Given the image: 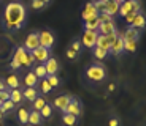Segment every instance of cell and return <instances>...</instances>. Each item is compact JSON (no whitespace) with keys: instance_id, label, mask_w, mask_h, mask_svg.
Listing matches in <instances>:
<instances>
[{"instance_id":"30","label":"cell","mask_w":146,"mask_h":126,"mask_svg":"<svg viewBox=\"0 0 146 126\" xmlns=\"http://www.w3.org/2000/svg\"><path fill=\"white\" fill-rule=\"evenodd\" d=\"M52 110H54V109H52V106L49 104V102H46V104H44V107L40 110V115H41V118H44V120H49V118L52 117Z\"/></svg>"},{"instance_id":"6","label":"cell","mask_w":146,"mask_h":126,"mask_svg":"<svg viewBox=\"0 0 146 126\" xmlns=\"http://www.w3.org/2000/svg\"><path fill=\"white\" fill-rule=\"evenodd\" d=\"M81 112H83V104H81V101L78 99L76 96H70V101H68V104H67V109L64 114H70V115L73 117H80L81 115Z\"/></svg>"},{"instance_id":"10","label":"cell","mask_w":146,"mask_h":126,"mask_svg":"<svg viewBox=\"0 0 146 126\" xmlns=\"http://www.w3.org/2000/svg\"><path fill=\"white\" fill-rule=\"evenodd\" d=\"M97 16H99V11L95 8L94 2H86V5H84V8H83V13H81V19H83V21H88V19L97 18Z\"/></svg>"},{"instance_id":"37","label":"cell","mask_w":146,"mask_h":126,"mask_svg":"<svg viewBox=\"0 0 146 126\" xmlns=\"http://www.w3.org/2000/svg\"><path fill=\"white\" fill-rule=\"evenodd\" d=\"M68 47H70V49H73L75 52H78V54H80L81 49H83V44H81V41H80V40H73V41H72V44H70Z\"/></svg>"},{"instance_id":"4","label":"cell","mask_w":146,"mask_h":126,"mask_svg":"<svg viewBox=\"0 0 146 126\" xmlns=\"http://www.w3.org/2000/svg\"><path fill=\"white\" fill-rule=\"evenodd\" d=\"M97 36H99V32L97 30H83V36H81V44H83L86 49H94L95 43H97Z\"/></svg>"},{"instance_id":"28","label":"cell","mask_w":146,"mask_h":126,"mask_svg":"<svg viewBox=\"0 0 146 126\" xmlns=\"http://www.w3.org/2000/svg\"><path fill=\"white\" fill-rule=\"evenodd\" d=\"M18 121L21 123V125H27L29 123V110L24 107H21L18 110Z\"/></svg>"},{"instance_id":"2","label":"cell","mask_w":146,"mask_h":126,"mask_svg":"<svg viewBox=\"0 0 146 126\" xmlns=\"http://www.w3.org/2000/svg\"><path fill=\"white\" fill-rule=\"evenodd\" d=\"M86 79L94 84L103 82L106 79V68L102 61H95L86 68Z\"/></svg>"},{"instance_id":"7","label":"cell","mask_w":146,"mask_h":126,"mask_svg":"<svg viewBox=\"0 0 146 126\" xmlns=\"http://www.w3.org/2000/svg\"><path fill=\"white\" fill-rule=\"evenodd\" d=\"M122 54H124V38H122V33H119V36L113 41V44L110 47V55L121 57Z\"/></svg>"},{"instance_id":"46","label":"cell","mask_w":146,"mask_h":126,"mask_svg":"<svg viewBox=\"0 0 146 126\" xmlns=\"http://www.w3.org/2000/svg\"><path fill=\"white\" fill-rule=\"evenodd\" d=\"M41 2H43V3H44V5H46V7H48V5H49V3H51V2H52V0H41Z\"/></svg>"},{"instance_id":"24","label":"cell","mask_w":146,"mask_h":126,"mask_svg":"<svg viewBox=\"0 0 146 126\" xmlns=\"http://www.w3.org/2000/svg\"><path fill=\"white\" fill-rule=\"evenodd\" d=\"M95 46H97V47H102V49H105V50H108V52H110V47H111V44H110V41H108V38H106V35H100V33H99Z\"/></svg>"},{"instance_id":"40","label":"cell","mask_w":146,"mask_h":126,"mask_svg":"<svg viewBox=\"0 0 146 126\" xmlns=\"http://www.w3.org/2000/svg\"><path fill=\"white\" fill-rule=\"evenodd\" d=\"M22 66H21V63H19L18 60H15V58H11V61H10V69L11 71H18V69H21Z\"/></svg>"},{"instance_id":"8","label":"cell","mask_w":146,"mask_h":126,"mask_svg":"<svg viewBox=\"0 0 146 126\" xmlns=\"http://www.w3.org/2000/svg\"><path fill=\"white\" fill-rule=\"evenodd\" d=\"M38 46H40V38H38V32H30L29 35L26 36V40H24V47H26V50L32 52V50H35Z\"/></svg>"},{"instance_id":"47","label":"cell","mask_w":146,"mask_h":126,"mask_svg":"<svg viewBox=\"0 0 146 126\" xmlns=\"http://www.w3.org/2000/svg\"><path fill=\"white\" fill-rule=\"evenodd\" d=\"M3 117H5V114L2 110H0V121H2V120H3Z\"/></svg>"},{"instance_id":"23","label":"cell","mask_w":146,"mask_h":126,"mask_svg":"<svg viewBox=\"0 0 146 126\" xmlns=\"http://www.w3.org/2000/svg\"><path fill=\"white\" fill-rule=\"evenodd\" d=\"M27 52H29V50H26V47H24V46H18V47H16V50H15L13 58H15V60H18L19 63H21V66H22V61H24V58H26Z\"/></svg>"},{"instance_id":"3","label":"cell","mask_w":146,"mask_h":126,"mask_svg":"<svg viewBox=\"0 0 146 126\" xmlns=\"http://www.w3.org/2000/svg\"><path fill=\"white\" fill-rule=\"evenodd\" d=\"M132 11H135V13H140V11H141V2H140V0H125V2L121 3L119 16L125 18V16H127L129 13H132Z\"/></svg>"},{"instance_id":"22","label":"cell","mask_w":146,"mask_h":126,"mask_svg":"<svg viewBox=\"0 0 146 126\" xmlns=\"http://www.w3.org/2000/svg\"><path fill=\"white\" fill-rule=\"evenodd\" d=\"M92 55H94V58H97L99 61H102V60H105V58L110 55V52H108V50H105V49H102V47L95 46L94 49H92Z\"/></svg>"},{"instance_id":"42","label":"cell","mask_w":146,"mask_h":126,"mask_svg":"<svg viewBox=\"0 0 146 126\" xmlns=\"http://www.w3.org/2000/svg\"><path fill=\"white\" fill-rule=\"evenodd\" d=\"M8 99H10V88L0 90V101H8Z\"/></svg>"},{"instance_id":"1","label":"cell","mask_w":146,"mask_h":126,"mask_svg":"<svg viewBox=\"0 0 146 126\" xmlns=\"http://www.w3.org/2000/svg\"><path fill=\"white\" fill-rule=\"evenodd\" d=\"M26 21H27V10L22 2L13 0V2L7 3L3 16H2V22H3L5 29L10 30V32L21 30L26 25Z\"/></svg>"},{"instance_id":"34","label":"cell","mask_w":146,"mask_h":126,"mask_svg":"<svg viewBox=\"0 0 146 126\" xmlns=\"http://www.w3.org/2000/svg\"><path fill=\"white\" fill-rule=\"evenodd\" d=\"M33 65H35V58H33L32 52H27L26 58H24V61H22V66H24V68H32Z\"/></svg>"},{"instance_id":"27","label":"cell","mask_w":146,"mask_h":126,"mask_svg":"<svg viewBox=\"0 0 146 126\" xmlns=\"http://www.w3.org/2000/svg\"><path fill=\"white\" fill-rule=\"evenodd\" d=\"M41 115H40V112L38 110H29V123L32 126H35V125H40L41 123Z\"/></svg>"},{"instance_id":"36","label":"cell","mask_w":146,"mask_h":126,"mask_svg":"<svg viewBox=\"0 0 146 126\" xmlns=\"http://www.w3.org/2000/svg\"><path fill=\"white\" fill-rule=\"evenodd\" d=\"M30 7H32V10L40 11V10H44V8H46V5H44L41 0H30Z\"/></svg>"},{"instance_id":"5","label":"cell","mask_w":146,"mask_h":126,"mask_svg":"<svg viewBox=\"0 0 146 126\" xmlns=\"http://www.w3.org/2000/svg\"><path fill=\"white\" fill-rule=\"evenodd\" d=\"M38 38H40V46L44 47V49H49V50H51V47L56 44V36H54V33H52L51 30H48V29L40 30V32H38Z\"/></svg>"},{"instance_id":"41","label":"cell","mask_w":146,"mask_h":126,"mask_svg":"<svg viewBox=\"0 0 146 126\" xmlns=\"http://www.w3.org/2000/svg\"><path fill=\"white\" fill-rule=\"evenodd\" d=\"M65 55H67V58H70V60H76L80 54H78V52H75L73 49H70V47H68V49H67V52H65Z\"/></svg>"},{"instance_id":"16","label":"cell","mask_w":146,"mask_h":126,"mask_svg":"<svg viewBox=\"0 0 146 126\" xmlns=\"http://www.w3.org/2000/svg\"><path fill=\"white\" fill-rule=\"evenodd\" d=\"M114 30H116V22H114V21H110V22H102L97 32H99L100 35H108V33L114 32Z\"/></svg>"},{"instance_id":"45","label":"cell","mask_w":146,"mask_h":126,"mask_svg":"<svg viewBox=\"0 0 146 126\" xmlns=\"http://www.w3.org/2000/svg\"><path fill=\"white\" fill-rule=\"evenodd\" d=\"M8 87H7V84H5V80L3 79H0V90H7Z\"/></svg>"},{"instance_id":"51","label":"cell","mask_w":146,"mask_h":126,"mask_svg":"<svg viewBox=\"0 0 146 126\" xmlns=\"http://www.w3.org/2000/svg\"><path fill=\"white\" fill-rule=\"evenodd\" d=\"M124 2H125V0H124Z\"/></svg>"},{"instance_id":"11","label":"cell","mask_w":146,"mask_h":126,"mask_svg":"<svg viewBox=\"0 0 146 126\" xmlns=\"http://www.w3.org/2000/svg\"><path fill=\"white\" fill-rule=\"evenodd\" d=\"M68 101H70V95H59V96L52 101V109H57V110H60L64 114L65 109H67Z\"/></svg>"},{"instance_id":"13","label":"cell","mask_w":146,"mask_h":126,"mask_svg":"<svg viewBox=\"0 0 146 126\" xmlns=\"http://www.w3.org/2000/svg\"><path fill=\"white\" fill-rule=\"evenodd\" d=\"M130 27H133V29H137V30H145L146 29V14L145 13H137V16L133 18V21H132V24H130Z\"/></svg>"},{"instance_id":"20","label":"cell","mask_w":146,"mask_h":126,"mask_svg":"<svg viewBox=\"0 0 146 126\" xmlns=\"http://www.w3.org/2000/svg\"><path fill=\"white\" fill-rule=\"evenodd\" d=\"M22 99H24V96H22L21 88H11L10 90V101H13L15 104H19Z\"/></svg>"},{"instance_id":"44","label":"cell","mask_w":146,"mask_h":126,"mask_svg":"<svg viewBox=\"0 0 146 126\" xmlns=\"http://www.w3.org/2000/svg\"><path fill=\"white\" fill-rule=\"evenodd\" d=\"M116 87H117L116 82H110V85H108V93H114V91H116Z\"/></svg>"},{"instance_id":"17","label":"cell","mask_w":146,"mask_h":126,"mask_svg":"<svg viewBox=\"0 0 146 126\" xmlns=\"http://www.w3.org/2000/svg\"><path fill=\"white\" fill-rule=\"evenodd\" d=\"M100 27V21H99V16L97 18H91L88 21H83V29L84 30H99Z\"/></svg>"},{"instance_id":"9","label":"cell","mask_w":146,"mask_h":126,"mask_svg":"<svg viewBox=\"0 0 146 126\" xmlns=\"http://www.w3.org/2000/svg\"><path fill=\"white\" fill-rule=\"evenodd\" d=\"M32 55H33V58H35V63H41V65H44V61L51 57V50L38 46L35 50H32Z\"/></svg>"},{"instance_id":"19","label":"cell","mask_w":146,"mask_h":126,"mask_svg":"<svg viewBox=\"0 0 146 126\" xmlns=\"http://www.w3.org/2000/svg\"><path fill=\"white\" fill-rule=\"evenodd\" d=\"M5 84H7V87L8 88H21V80H19V77L18 76H15V74H10L7 77V80H5Z\"/></svg>"},{"instance_id":"39","label":"cell","mask_w":146,"mask_h":126,"mask_svg":"<svg viewBox=\"0 0 146 126\" xmlns=\"http://www.w3.org/2000/svg\"><path fill=\"white\" fill-rule=\"evenodd\" d=\"M94 5H95V8H97L99 13H103V11L106 10V3H105V2H102V0H95Z\"/></svg>"},{"instance_id":"25","label":"cell","mask_w":146,"mask_h":126,"mask_svg":"<svg viewBox=\"0 0 146 126\" xmlns=\"http://www.w3.org/2000/svg\"><path fill=\"white\" fill-rule=\"evenodd\" d=\"M22 96H24V99L32 102V101H35L38 98V91H36V88H24L22 90Z\"/></svg>"},{"instance_id":"38","label":"cell","mask_w":146,"mask_h":126,"mask_svg":"<svg viewBox=\"0 0 146 126\" xmlns=\"http://www.w3.org/2000/svg\"><path fill=\"white\" fill-rule=\"evenodd\" d=\"M99 21H100V24H102V22L114 21V18H111V16H110L108 13H99Z\"/></svg>"},{"instance_id":"31","label":"cell","mask_w":146,"mask_h":126,"mask_svg":"<svg viewBox=\"0 0 146 126\" xmlns=\"http://www.w3.org/2000/svg\"><path fill=\"white\" fill-rule=\"evenodd\" d=\"M62 123L65 126H76L78 118L73 117V115H70V114H62Z\"/></svg>"},{"instance_id":"35","label":"cell","mask_w":146,"mask_h":126,"mask_svg":"<svg viewBox=\"0 0 146 126\" xmlns=\"http://www.w3.org/2000/svg\"><path fill=\"white\" fill-rule=\"evenodd\" d=\"M15 102H13V101H3V102H2V106H0V110L3 112V114H7V112H11L13 110V109H15Z\"/></svg>"},{"instance_id":"33","label":"cell","mask_w":146,"mask_h":126,"mask_svg":"<svg viewBox=\"0 0 146 126\" xmlns=\"http://www.w3.org/2000/svg\"><path fill=\"white\" fill-rule=\"evenodd\" d=\"M38 84H40V90H41V93L48 95V93H51V91H52V87L49 85V82L46 80V77H44V79H41Z\"/></svg>"},{"instance_id":"52","label":"cell","mask_w":146,"mask_h":126,"mask_svg":"<svg viewBox=\"0 0 146 126\" xmlns=\"http://www.w3.org/2000/svg\"><path fill=\"white\" fill-rule=\"evenodd\" d=\"M0 126H2V125H0Z\"/></svg>"},{"instance_id":"18","label":"cell","mask_w":146,"mask_h":126,"mask_svg":"<svg viewBox=\"0 0 146 126\" xmlns=\"http://www.w3.org/2000/svg\"><path fill=\"white\" fill-rule=\"evenodd\" d=\"M119 7L121 3H117V2H110V3H106V10L103 13H108L111 18H114V16L119 14Z\"/></svg>"},{"instance_id":"43","label":"cell","mask_w":146,"mask_h":126,"mask_svg":"<svg viewBox=\"0 0 146 126\" xmlns=\"http://www.w3.org/2000/svg\"><path fill=\"white\" fill-rule=\"evenodd\" d=\"M108 126H121V120L117 117H111L108 120Z\"/></svg>"},{"instance_id":"15","label":"cell","mask_w":146,"mask_h":126,"mask_svg":"<svg viewBox=\"0 0 146 126\" xmlns=\"http://www.w3.org/2000/svg\"><path fill=\"white\" fill-rule=\"evenodd\" d=\"M38 82H40V79L33 74V71L27 72V74L24 76V85H26V88H35V87L38 85Z\"/></svg>"},{"instance_id":"48","label":"cell","mask_w":146,"mask_h":126,"mask_svg":"<svg viewBox=\"0 0 146 126\" xmlns=\"http://www.w3.org/2000/svg\"><path fill=\"white\" fill-rule=\"evenodd\" d=\"M102 2H105V3H110V2H114V0H102Z\"/></svg>"},{"instance_id":"29","label":"cell","mask_w":146,"mask_h":126,"mask_svg":"<svg viewBox=\"0 0 146 126\" xmlns=\"http://www.w3.org/2000/svg\"><path fill=\"white\" fill-rule=\"evenodd\" d=\"M46 80L49 82V85L52 87V90H54V88H59V87L62 85V79H60L57 74H54V76H46Z\"/></svg>"},{"instance_id":"49","label":"cell","mask_w":146,"mask_h":126,"mask_svg":"<svg viewBox=\"0 0 146 126\" xmlns=\"http://www.w3.org/2000/svg\"><path fill=\"white\" fill-rule=\"evenodd\" d=\"M2 102H3V101H0V106H2Z\"/></svg>"},{"instance_id":"32","label":"cell","mask_w":146,"mask_h":126,"mask_svg":"<svg viewBox=\"0 0 146 126\" xmlns=\"http://www.w3.org/2000/svg\"><path fill=\"white\" fill-rule=\"evenodd\" d=\"M44 104H46V99H44L43 96H38L35 101H32V110H38V112H40L41 109L44 107Z\"/></svg>"},{"instance_id":"14","label":"cell","mask_w":146,"mask_h":126,"mask_svg":"<svg viewBox=\"0 0 146 126\" xmlns=\"http://www.w3.org/2000/svg\"><path fill=\"white\" fill-rule=\"evenodd\" d=\"M140 36H141V32L137 29H133V27H130L129 25L127 29H125V32L122 33V38L124 40H133V41H140Z\"/></svg>"},{"instance_id":"12","label":"cell","mask_w":146,"mask_h":126,"mask_svg":"<svg viewBox=\"0 0 146 126\" xmlns=\"http://www.w3.org/2000/svg\"><path fill=\"white\" fill-rule=\"evenodd\" d=\"M44 68H46L48 76H54V74H57V72H59V69H60V65H59L57 58L49 57L46 61H44Z\"/></svg>"},{"instance_id":"50","label":"cell","mask_w":146,"mask_h":126,"mask_svg":"<svg viewBox=\"0 0 146 126\" xmlns=\"http://www.w3.org/2000/svg\"><path fill=\"white\" fill-rule=\"evenodd\" d=\"M35 126H40V125H35Z\"/></svg>"},{"instance_id":"21","label":"cell","mask_w":146,"mask_h":126,"mask_svg":"<svg viewBox=\"0 0 146 126\" xmlns=\"http://www.w3.org/2000/svg\"><path fill=\"white\" fill-rule=\"evenodd\" d=\"M32 71H33V74L36 76V77H38V79H44V77H46L48 76V72H46V68H44V65H41V63H36V65H33L32 66Z\"/></svg>"},{"instance_id":"26","label":"cell","mask_w":146,"mask_h":126,"mask_svg":"<svg viewBox=\"0 0 146 126\" xmlns=\"http://www.w3.org/2000/svg\"><path fill=\"white\" fill-rule=\"evenodd\" d=\"M137 49H138V41H133V40H124V52H130V54H135Z\"/></svg>"}]
</instances>
